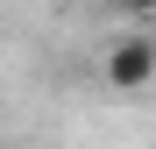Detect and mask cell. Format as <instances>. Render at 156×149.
<instances>
[{"label": "cell", "mask_w": 156, "mask_h": 149, "mask_svg": "<svg viewBox=\"0 0 156 149\" xmlns=\"http://www.w3.org/2000/svg\"><path fill=\"white\" fill-rule=\"evenodd\" d=\"M99 71H107L114 92H142V85L156 78V36H114Z\"/></svg>", "instance_id": "6da1fadb"}, {"label": "cell", "mask_w": 156, "mask_h": 149, "mask_svg": "<svg viewBox=\"0 0 156 149\" xmlns=\"http://www.w3.org/2000/svg\"><path fill=\"white\" fill-rule=\"evenodd\" d=\"M121 7L135 14V21H149V14H156V0H121Z\"/></svg>", "instance_id": "7a4b0ae2"}]
</instances>
